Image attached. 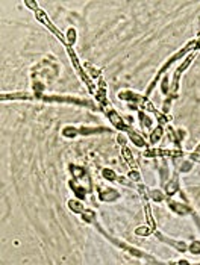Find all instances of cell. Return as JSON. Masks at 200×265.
Masks as SVG:
<instances>
[{
    "label": "cell",
    "mask_w": 200,
    "mask_h": 265,
    "mask_svg": "<svg viewBox=\"0 0 200 265\" xmlns=\"http://www.w3.org/2000/svg\"><path fill=\"white\" fill-rule=\"evenodd\" d=\"M191 168V162H185L184 165H182V171H188Z\"/></svg>",
    "instance_id": "2e32d148"
},
{
    "label": "cell",
    "mask_w": 200,
    "mask_h": 265,
    "mask_svg": "<svg viewBox=\"0 0 200 265\" xmlns=\"http://www.w3.org/2000/svg\"><path fill=\"white\" fill-rule=\"evenodd\" d=\"M93 217H94V214H93L91 211H87V212H84V218H85L87 221H93V220H94Z\"/></svg>",
    "instance_id": "5bb4252c"
},
{
    "label": "cell",
    "mask_w": 200,
    "mask_h": 265,
    "mask_svg": "<svg viewBox=\"0 0 200 265\" xmlns=\"http://www.w3.org/2000/svg\"><path fill=\"white\" fill-rule=\"evenodd\" d=\"M115 197H117V194H115L114 191H108V194H103V192L100 194V199H102V200H112Z\"/></svg>",
    "instance_id": "52a82bcc"
},
{
    "label": "cell",
    "mask_w": 200,
    "mask_h": 265,
    "mask_svg": "<svg viewBox=\"0 0 200 265\" xmlns=\"http://www.w3.org/2000/svg\"><path fill=\"white\" fill-rule=\"evenodd\" d=\"M108 115H109V118H111V121H112V123H114V124H115L118 129H126V126L123 124V121L120 120V117H118V115H117L114 111H111Z\"/></svg>",
    "instance_id": "6da1fadb"
},
{
    "label": "cell",
    "mask_w": 200,
    "mask_h": 265,
    "mask_svg": "<svg viewBox=\"0 0 200 265\" xmlns=\"http://www.w3.org/2000/svg\"><path fill=\"white\" fill-rule=\"evenodd\" d=\"M152 230H153V229H149V227H140V229H137V233L146 236V235H150V233H152Z\"/></svg>",
    "instance_id": "30bf717a"
},
{
    "label": "cell",
    "mask_w": 200,
    "mask_h": 265,
    "mask_svg": "<svg viewBox=\"0 0 200 265\" xmlns=\"http://www.w3.org/2000/svg\"><path fill=\"white\" fill-rule=\"evenodd\" d=\"M150 196H152V199L156 200V202L162 200V197H164V196L161 194V191H152V194H150Z\"/></svg>",
    "instance_id": "7c38bea8"
},
{
    "label": "cell",
    "mask_w": 200,
    "mask_h": 265,
    "mask_svg": "<svg viewBox=\"0 0 200 265\" xmlns=\"http://www.w3.org/2000/svg\"><path fill=\"white\" fill-rule=\"evenodd\" d=\"M196 152H197V153H199V152H200V146H199V147H197V149H196Z\"/></svg>",
    "instance_id": "e0dca14e"
},
{
    "label": "cell",
    "mask_w": 200,
    "mask_h": 265,
    "mask_svg": "<svg viewBox=\"0 0 200 265\" xmlns=\"http://www.w3.org/2000/svg\"><path fill=\"white\" fill-rule=\"evenodd\" d=\"M123 155H124V158H126V161H128L131 165H135V162H134V159H132V155H131V152H129L126 147H123Z\"/></svg>",
    "instance_id": "9c48e42d"
},
{
    "label": "cell",
    "mask_w": 200,
    "mask_h": 265,
    "mask_svg": "<svg viewBox=\"0 0 200 265\" xmlns=\"http://www.w3.org/2000/svg\"><path fill=\"white\" fill-rule=\"evenodd\" d=\"M190 252L194 253V255L200 253V243H199V241H194V243L190 246Z\"/></svg>",
    "instance_id": "ba28073f"
},
{
    "label": "cell",
    "mask_w": 200,
    "mask_h": 265,
    "mask_svg": "<svg viewBox=\"0 0 200 265\" xmlns=\"http://www.w3.org/2000/svg\"><path fill=\"white\" fill-rule=\"evenodd\" d=\"M129 136H131V139L135 142V146H138V147H143V146H146L144 139H143L141 136H138L137 133H134V132H129Z\"/></svg>",
    "instance_id": "5b68a950"
},
{
    "label": "cell",
    "mask_w": 200,
    "mask_h": 265,
    "mask_svg": "<svg viewBox=\"0 0 200 265\" xmlns=\"http://www.w3.org/2000/svg\"><path fill=\"white\" fill-rule=\"evenodd\" d=\"M68 206H70V209L71 211H74V212H84V206H82V203L81 202H78V200H71L70 203H68Z\"/></svg>",
    "instance_id": "3957f363"
},
{
    "label": "cell",
    "mask_w": 200,
    "mask_h": 265,
    "mask_svg": "<svg viewBox=\"0 0 200 265\" xmlns=\"http://www.w3.org/2000/svg\"><path fill=\"white\" fill-rule=\"evenodd\" d=\"M165 191H167V194H174V192L178 191V179H173L168 185H167V188H165Z\"/></svg>",
    "instance_id": "277c9868"
},
{
    "label": "cell",
    "mask_w": 200,
    "mask_h": 265,
    "mask_svg": "<svg viewBox=\"0 0 200 265\" xmlns=\"http://www.w3.org/2000/svg\"><path fill=\"white\" fill-rule=\"evenodd\" d=\"M76 132H79V130L73 129V127H65L64 129V135L65 136H74V135H76Z\"/></svg>",
    "instance_id": "8fae6325"
},
{
    "label": "cell",
    "mask_w": 200,
    "mask_h": 265,
    "mask_svg": "<svg viewBox=\"0 0 200 265\" xmlns=\"http://www.w3.org/2000/svg\"><path fill=\"white\" fill-rule=\"evenodd\" d=\"M129 177H131V179H134V180H140V174H138V173H135V171L129 173Z\"/></svg>",
    "instance_id": "9a60e30c"
},
{
    "label": "cell",
    "mask_w": 200,
    "mask_h": 265,
    "mask_svg": "<svg viewBox=\"0 0 200 265\" xmlns=\"http://www.w3.org/2000/svg\"><path fill=\"white\" fill-rule=\"evenodd\" d=\"M161 136H162V129H161V127H158V129L153 132V135L150 136V142H152V144H153V142H156Z\"/></svg>",
    "instance_id": "8992f818"
},
{
    "label": "cell",
    "mask_w": 200,
    "mask_h": 265,
    "mask_svg": "<svg viewBox=\"0 0 200 265\" xmlns=\"http://www.w3.org/2000/svg\"><path fill=\"white\" fill-rule=\"evenodd\" d=\"M103 176H105L106 179H109V180L115 177V174H114V171H112V170H103Z\"/></svg>",
    "instance_id": "4fadbf2b"
},
{
    "label": "cell",
    "mask_w": 200,
    "mask_h": 265,
    "mask_svg": "<svg viewBox=\"0 0 200 265\" xmlns=\"http://www.w3.org/2000/svg\"><path fill=\"white\" fill-rule=\"evenodd\" d=\"M170 206H171V209H174L178 214H181V215H184V214H187L188 212V209L184 206V205H181V203H174V202H170Z\"/></svg>",
    "instance_id": "7a4b0ae2"
}]
</instances>
